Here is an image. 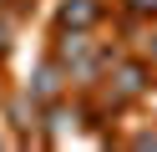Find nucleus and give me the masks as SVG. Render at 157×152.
I'll return each instance as SVG.
<instances>
[{
	"label": "nucleus",
	"instance_id": "2",
	"mask_svg": "<svg viewBox=\"0 0 157 152\" xmlns=\"http://www.w3.org/2000/svg\"><path fill=\"white\" fill-rule=\"evenodd\" d=\"M56 91H61V66H41L36 81H31V96H36V101H51Z\"/></svg>",
	"mask_w": 157,
	"mask_h": 152
},
{
	"label": "nucleus",
	"instance_id": "1",
	"mask_svg": "<svg viewBox=\"0 0 157 152\" xmlns=\"http://www.w3.org/2000/svg\"><path fill=\"white\" fill-rule=\"evenodd\" d=\"M96 15H101V5H96V0H66V5H61V25H66V30H86V25H96Z\"/></svg>",
	"mask_w": 157,
	"mask_h": 152
},
{
	"label": "nucleus",
	"instance_id": "4",
	"mask_svg": "<svg viewBox=\"0 0 157 152\" xmlns=\"http://www.w3.org/2000/svg\"><path fill=\"white\" fill-rule=\"evenodd\" d=\"M132 10H157V0H127Z\"/></svg>",
	"mask_w": 157,
	"mask_h": 152
},
{
	"label": "nucleus",
	"instance_id": "3",
	"mask_svg": "<svg viewBox=\"0 0 157 152\" xmlns=\"http://www.w3.org/2000/svg\"><path fill=\"white\" fill-rule=\"evenodd\" d=\"M142 86H147V71L142 66H122L117 71V96H137Z\"/></svg>",
	"mask_w": 157,
	"mask_h": 152
}]
</instances>
